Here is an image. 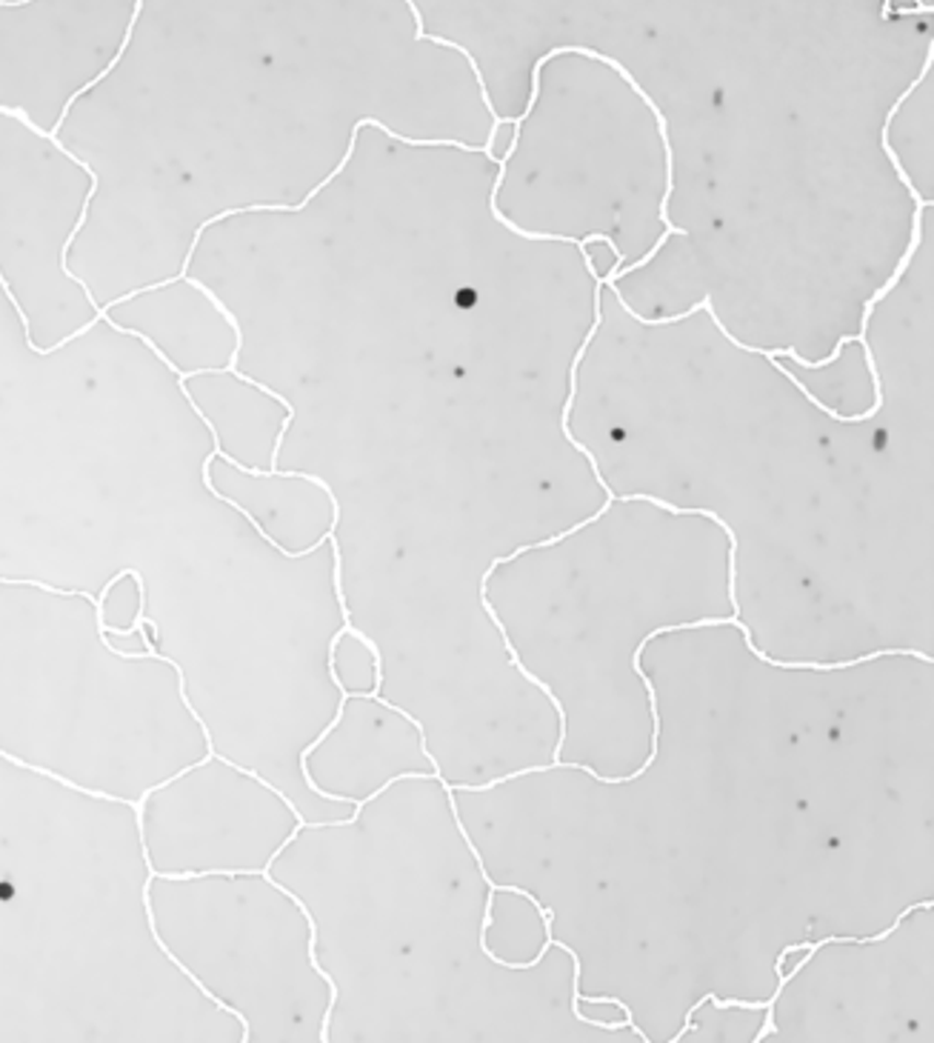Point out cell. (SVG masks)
I'll return each instance as SVG.
<instances>
[{
    "label": "cell",
    "mask_w": 934,
    "mask_h": 1043,
    "mask_svg": "<svg viewBox=\"0 0 934 1043\" xmlns=\"http://www.w3.org/2000/svg\"><path fill=\"white\" fill-rule=\"evenodd\" d=\"M406 9H410V12H412V18H415V41H429V44H435V46H446V49H454V51H460V55H463V58H466V64L472 66V74H475L477 89H481L483 106H486V110H489V115H492V131H489V140H495V138H497V129H500V126H504V124H511V117H504V115H497V112H495V103H492L489 89H486V78H483V72H481V66H477L475 55H472V51H469L466 46H463V44H454V41H449V37H440V35H426V30H424V15H420V9H417V3H412V0H410V3H406Z\"/></svg>",
    "instance_id": "6da1fadb"
},
{
    "label": "cell",
    "mask_w": 934,
    "mask_h": 1043,
    "mask_svg": "<svg viewBox=\"0 0 934 1043\" xmlns=\"http://www.w3.org/2000/svg\"><path fill=\"white\" fill-rule=\"evenodd\" d=\"M140 12H143V3H140V0H138V3H135V7H131V18H129V26H126V32H124V41H120V49H117V51H115V58H112V60H109V64H106V66H103V69H101V72H97V74H95V78H92V81H87V83H83V87H81V89H78V92H74V95H69V101H66V103H64V110H60V117H58V124H55V126H51V131H49V135H51V138H58V131H60V126H64V124H66V117H69V112H72V106H74V103H78V101H81V98H83V95H87V92H92V89H95V87H97V83H101V81H106V74H112V72H115V66H117V64H120V60H124V51H126V49H129V44H131V35H135V26H138V18H140Z\"/></svg>",
    "instance_id": "7a4b0ae2"
},
{
    "label": "cell",
    "mask_w": 934,
    "mask_h": 1043,
    "mask_svg": "<svg viewBox=\"0 0 934 1043\" xmlns=\"http://www.w3.org/2000/svg\"><path fill=\"white\" fill-rule=\"evenodd\" d=\"M914 15V12H923V15H932L934 9L929 7V3H918V7H909V9H891V3H886L884 7V15Z\"/></svg>",
    "instance_id": "3957f363"
}]
</instances>
